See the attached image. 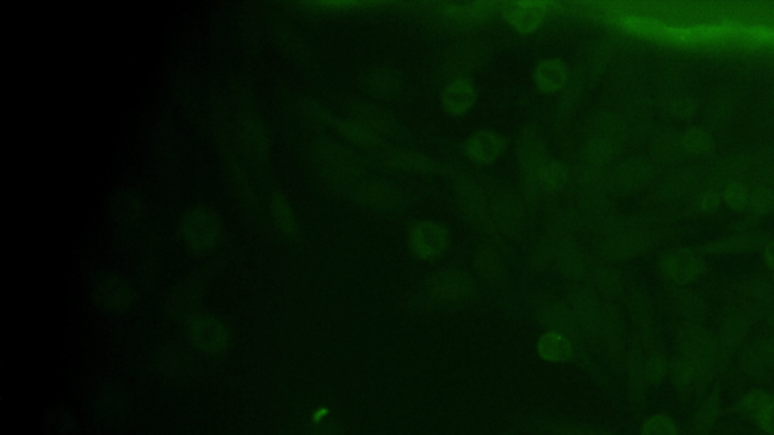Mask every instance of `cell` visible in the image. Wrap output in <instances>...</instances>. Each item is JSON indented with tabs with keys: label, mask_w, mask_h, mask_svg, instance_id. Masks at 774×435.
Returning a JSON list of instances; mask_svg holds the SVG:
<instances>
[{
	"label": "cell",
	"mask_w": 774,
	"mask_h": 435,
	"mask_svg": "<svg viewBox=\"0 0 774 435\" xmlns=\"http://www.w3.org/2000/svg\"><path fill=\"white\" fill-rule=\"evenodd\" d=\"M519 155H521L522 176L525 185L534 192L552 188L560 182L558 170L548 158L542 136L534 127H527L522 133L519 142Z\"/></svg>",
	"instance_id": "1"
},
{
	"label": "cell",
	"mask_w": 774,
	"mask_h": 435,
	"mask_svg": "<svg viewBox=\"0 0 774 435\" xmlns=\"http://www.w3.org/2000/svg\"><path fill=\"white\" fill-rule=\"evenodd\" d=\"M722 416V383H717L696 399L693 413L682 435H714Z\"/></svg>",
	"instance_id": "2"
},
{
	"label": "cell",
	"mask_w": 774,
	"mask_h": 435,
	"mask_svg": "<svg viewBox=\"0 0 774 435\" xmlns=\"http://www.w3.org/2000/svg\"><path fill=\"white\" fill-rule=\"evenodd\" d=\"M409 241L416 257L436 260L443 256L448 248V230L436 221H421L410 229Z\"/></svg>",
	"instance_id": "3"
},
{
	"label": "cell",
	"mask_w": 774,
	"mask_h": 435,
	"mask_svg": "<svg viewBox=\"0 0 774 435\" xmlns=\"http://www.w3.org/2000/svg\"><path fill=\"white\" fill-rule=\"evenodd\" d=\"M737 358L738 369L747 381L758 387L774 384V375L764 339L747 342Z\"/></svg>",
	"instance_id": "4"
},
{
	"label": "cell",
	"mask_w": 774,
	"mask_h": 435,
	"mask_svg": "<svg viewBox=\"0 0 774 435\" xmlns=\"http://www.w3.org/2000/svg\"><path fill=\"white\" fill-rule=\"evenodd\" d=\"M702 271V260L690 251H673L666 254L660 262V272L664 280L675 286L693 283Z\"/></svg>",
	"instance_id": "5"
},
{
	"label": "cell",
	"mask_w": 774,
	"mask_h": 435,
	"mask_svg": "<svg viewBox=\"0 0 774 435\" xmlns=\"http://www.w3.org/2000/svg\"><path fill=\"white\" fill-rule=\"evenodd\" d=\"M433 292L443 301L469 300L477 292V284L466 272L460 269H448L434 277Z\"/></svg>",
	"instance_id": "6"
},
{
	"label": "cell",
	"mask_w": 774,
	"mask_h": 435,
	"mask_svg": "<svg viewBox=\"0 0 774 435\" xmlns=\"http://www.w3.org/2000/svg\"><path fill=\"white\" fill-rule=\"evenodd\" d=\"M623 377H625L626 386H628L629 398L634 405L640 407L643 405L646 392H648V380L644 372V355L635 343L626 348L625 357H623Z\"/></svg>",
	"instance_id": "7"
},
{
	"label": "cell",
	"mask_w": 774,
	"mask_h": 435,
	"mask_svg": "<svg viewBox=\"0 0 774 435\" xmlns=\"http://www.w3.org/2000/svg\"><path fill=\"white\" fill-rule=\"evenodd\" d=\"M549 8L548 2H514L505 7V19L516 31L531 34L545 22Z\"/></svg>",
	"instance_id": "8"
},
{
	"label": "cell",
	"mask_w": 774,
	"mask_h": 435,
	"mask_svg": "<svg viewBox=\"0 0 774 435\" xmlns=\"http://www.w3.org/2000/svg\"><path fill=\"white\" fill-rule=\"evenodd\" d=\"M505 139L496 132L480 130L469 136L465 142V153L475 164L486 165L495 162L504 153Z\"/></svg>",
	"instance_id": "9"
},
{
	"label": "cell",
	"mask_w": 774,
	"mask_h": 435,
	"mask_svg": "<svg viewBox=\"0 0 774 435\" xmlns=\"http://www.w3.org/2000/svg\"><path fill=\"white\" fill-rule=\"evenodd\" d=\"M477 88L469 78H457L446 85L442 93V106L451 115H465L477 102Z\"/></svg>",
	"instance_id": "10"
},
{
	"label": "cell",
	"mask_w": 774,
	"mask_h": 435,
	"mask_svg": "<svg viewBox=\"0 0 774 435\" xmlns=\"http://www.w3.org/2000/svg\"><path fill=\"white\" fill-rule=\"evenodd\" d=\"M576 345L566 334L551 331L537 342V354L548 363H567L576 357Z\"/></svg>",
	"instance_id": "11"
},
{
	"label": "cell",
	"mask_w": 774,
	"mask_h": 435,
	"mask_svg": "<svg viewBox=\"0 0 774 435\" xmlns=\"http://www.w3.org/2000/svg\"><path fill=\"white\" fill-rule=\"evenodd\" d=\"M540 319L543 324L548 325L551 331H558L563 334H576L579 333L581 327H579L578 321H576L575 315H573L570 307L561 306L558 303H546L545 306L540 309Z\"/></svg>",
	"instance_id": "12"
},
{
	"label": "cell",
	"mask_w": 774,
	"mask_h": 435,
	"mask_svg": "<svg viewBox=\"0 0 774 435\" xmlns=\"http://www.w3.org/2000/svg\"><path fill=\"white\" fill-rule=\"evenodd\" d=\"M773 401V390L767 389V387H755V389L747 390L738 398L734 410L738 416L753 423Z\"/></svg>",
	"instance_id": "13"
},
{
	"label": "cell",
	"mask_w": 774,
	"mask_h": 435,
	"mask_svg": "<svg viewBox=\"0 0 774 435\" xmlns=\"http://www.w3.org/2000/svg\"><path fill=\"white\" fill-rule=\"evenodd\" d=\"M534 81L545 93H557L567 82V68L558 59H546L534 70Z\"/></svg>",
	"instance_id": "14"
},
{
	"label": "cell",
	"mask_w": 774,
	"mask_h": 435,
	"mask_svg": "<svg viewBox=\"0 0 774 435\" xmlns=\"http://www.w3.org/2000/svg\"><path fill=\"white\" fill-rule=\"evenodd\" d=\"M185 233L188 239L196 245H208L214 241L217 230H215L214 218L209 216L205 210H192L185 220Z\"/></svg>",
	"instance_id": "15"
},
{
	"label": "cell",
	"mask_w": 774,
	"mask_h": 435,
	"mask_svg": "<svg viewBox=\"0 0 774 435\" xmlns=\"http://www.w3.org/2000/svg\"><path fill=\"white\" fill-rule=\"evenodd\" d=\"M644 372L649 387L661 386L669 378L670 360L660 345L648 349L644 355Z\"/></svg>",
	"instance_id": "16"
},
{
	"label": "cell",
	"mask_w": 774,
	"mask_h": 435,
	"mask_svg": "<svg viewBox=\"0 0 774 435\" xmlns=\"http://www.w3.org/2000/svg\"><path fill=\"white\" fill-rule=\"evenodd\" d=\"M640 435H682V432L670 414L655 413L643 420Z\"/></svg>",
	"instance_id": "17"
},
{
	"label": "cell",
	"mask_w": 774,
	"mask_h": 435,
	"mask_svg": "<svg viewBox=\"0 0 774 435\" xmlns=\"http://www.w3.org/2000/svg\"><path fill=\"white\" fill-rule=\"evenodd\" d=\"M549 432L555 435H616L599 426L586 425V423H551L546 426Z\"/></svg>",
	"instance_id": "18"
},
{
	"label": "cell",
	"mask_w": 774,
	"mask_h": 435,
	"mask_svg": "<svg viewBox=\"0 0 774 435\" xmlns=\"http://www.w3.org/2000/svg\"><path fill=\"white\" fill-rule=\"evenodd\" d=\"M676 306L681 315L687 319L688 324H699L700 319L705 315V304L694 295H679Z\"/></svg>",
	"instance_id": "19"
},
{
	"label": "cell",
	"mask_w": 774,
	"mask_h": 435,
	"mask_svg": "<svg viewBox=\"0 0 774 435\" xmlns=\"http://www.w3.org/2000/svg\"><path fill=\"white\" fill-rule=\"evenodd\" d=\"M475 268L487 281H498L502 277V266L495 254L486 251L480 253L475 260Z\"/></svg>",
	"instance_id": "20"
},
{
	"label": "cell",
	"mask_w": 774,
	"mask_h": 435,
	"mask_svg": "<svg viewBox=\"0 0 774 435\" xmlns=\"http://www.w3.org/2000/svg\"><path fill=\"white\" fill-rule=\"evenodd\" d=\"M274 210H276L277 220H279L280 227L285 232H295V220L291 213V207L286 203L285 198L276 195L274 198Z\"/></svg>",
	"instance_id": "21"
},
{
	"label": "cell",
	"mask_w": 774,
	"mask_h": 435,
	"mask_svg": "<svg viewBox=\"0 0 774 435\" xmlns=\"http://www.w3.org/2000/svg\"><path fill=\"white\" fill-rule=\"evenodd\" d=\"M395 164L400 167L410 168V170L433 171L434 164L430 159L422 158L419 155H410V153H400L394 158Z\"/></svg>",
	"instance_id": "22"
},
{
	"label": "cell",
	"mask_w": 774,
	"mask_h": 435,
	"mask_svg": "<svg viewBox=\"0 0 774 435\" xmlns=\"http://www.w3.org/2000/svg\"><path fill=\"white\" fill-rule=\"evenodd\" d=\"M762 435H774V401L762 411L761 416L753 422Z\"/></svg>",
	"instance_id": "23"
},
{
	"label": "cell",
	"mask_w": 774,
	"mask_h": 435,
	"mask_svg": "<svg viewBox=\"0 0 774 435\" xmlns=\"http://www.w3.org/2000/svg\"><path fill=\"white\" fill-rule=\"evenodd\" d=\"M644 170L640 165H628L620 171L619 182L625 186H637L643 182Z\"/></svg>",
	"instance_id": "24"
},
{
	"label": "cell",
	"mask_w": 774,
	"mask_h": 435,
	"mask_svg": "<svg viewBox=\"0 0 774 435\" xmlns=\"http://www.w3.org/2000/svg\"><path fill=\"white\" fill-rule=\"evenodd\" d=\"M765 260H767V265L774 269V242H771L765 248Z\"/></svg>",
	"instance_id": "25"
},
{
	"label": "cell",
	"mask_w": 774,
	"mask_h": 435,
	"mask_svg": "<svg viewBox=\"0 0 774 435\" xmlns=\"http://www.w3.org/2000/svg\"><path fill=\"white\" fill-rule=\"evenodd\" d=\"M773 396H774V390H773Z\"/></svg>",
	"instance_id": "26"
}]
</instances>
